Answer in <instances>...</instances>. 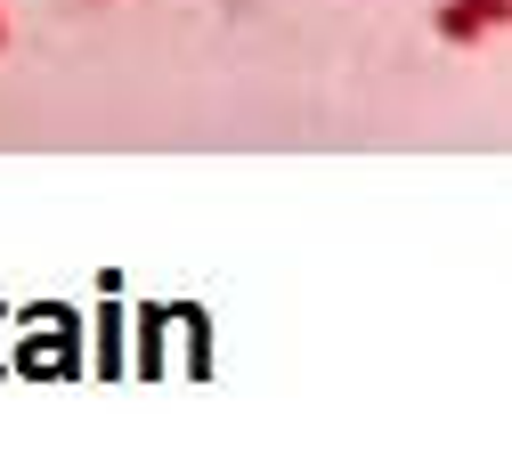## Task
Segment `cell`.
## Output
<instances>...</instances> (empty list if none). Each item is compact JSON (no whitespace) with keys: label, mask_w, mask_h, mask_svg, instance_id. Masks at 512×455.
<instances>
[{"label":"cell","mask_w":512,"mask_h":455,"mask_svg":"<svg viewBox=\"0 0 512 455\" xmlns=\"http://www.w3.org/2000/svg\"><path fill=\"white\" fill-rule=\"evenodd\" d=\"M504 17H512V0H439L431 33H439V41H456V49H472V41L504 33Z\"/></svg>","instance_id":"6da1fadb"},{"label":"cell","mask_w":512,"mask_h":455,"mask_svg":"<svg viewBox=\"0 0 512 455\" xmlns=\"http://www.w3.org/2000/svg\"><path fill=\"white\" fill-rule=\"evenodd\" d=\"M0 49H9V17H0Z\"/></svg>","instance_id":"7a4b0ae2"}]
</instances>
